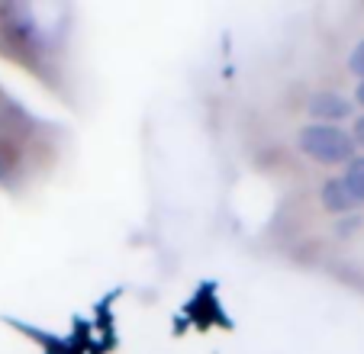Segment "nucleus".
Wrapping results in <instances>:
<instances>
[{
  "instance_id": "nucleus-4",
  "label": "nucleus",
  "mask_w": 364,
  "mask_h": 354,
  "mask_svg": "<svg viewBox=\"0 0 364 354\" xmlns=\"http://www.w3.org/2000/svg\"><path fill=\"white\" fill-rule=\"evenodd\" d=\"M342 181H345V187L351 191V197H355L358 203H364V155L345 164Z\"/></svg>"
},
{
  "instance_id": "nucleus-7",
  "label": "nucleus",
  "mask_w": 364,
  "mask_h": 354,
  "mask_svg": "<svg viewBox=\"0 0 364 354\" xmlns=\"http://www.w3.org/2000/svg\"><path fill=\"white\" fill-rule=\"evenodd\" d=\"M355 100H358V103H361V107H364V81L358 84V90H355Z\"/></svg>"
},
{
  "instance_id": "nucleus-6",
  "label": "nucleus",
  "mask_w": 364,
  "mask_h": 354,
  "mask_svg": "<svg viewBox=\"0 0 364 354\" xmlns=\"http://www.w3.org/2000/svg\"><path fill=\"white\" fill-rule=\"evenodd\" d=\"M351 136H355V145H361V149H364V116L355 123V132H351Z\"/></svg>"
},
{
  "instance_id": "nucleus-5",
  "label": "nucleus",
  "mask_w": 364,
  "mask_h": 354,
  "mask_svg": "<svg viewBox=\"0 0 364 354\" xmlns=\"http://www.w3.org/2000/svg\"><path fill=\"white\" fill-rule=\"evenodd\" d=\"M348 68H351V75H358L364 81V39L358 42L355 48H351V55H348Z\"/></svg>"
},
{
  "instance_id": "nucleus-3",
  "label": "nucleus",
  "mask_w": 364,
  "mask_h": 354,
  "mask_svg": "<svg viewBox=\"0 0 364 354\" xmlns=\"http://www.w3.org/2000/svg\"><path fill=\"white\" fill-rule=\"evenodd\" d=\"M323 206L329 213H351L355 206H361V203L351 197V191L345 187L342 177H332V181H326L323 184Z\"/></svg>"
},
{
  "instance_id": "nucleus-2",
  "label": "nucleus",
  "mask_w": 364,
  "mask_h": 354,
  "mask_svg": "<svg viewBox=\"0 0 364 354\" xmlns=\"http://www.w3.org/2000/svg\"><path fill=\"white\" fill-rule=\"evenodd\" d=\"M309 113L319 116L323 123L338 126V119H345V116L351 113V103L338 94H316L313 100H309Z\"/></svg>"
},
{
  "instance_id": "nucleus-1",
  "label": "nucleus",
  "mask_w": 364,
  "mask_h": 354,
  "mask_svg": "<svg viewBox=\"0 0 364 354\" xmlns=\"http://www.w3.org/2000/svg\"><path fill=\"white\" fill-rule=\"evenodd\" d=\"M300 149L319 164H348L355 161V136L332 123H309L300 129Z\"/></svg>"
}]
</instances>
